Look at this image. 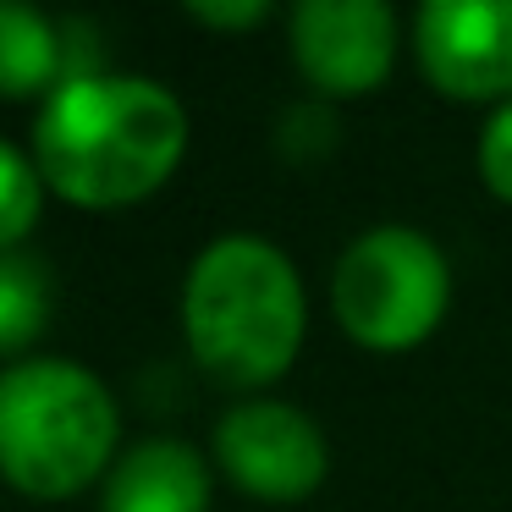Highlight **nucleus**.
I'll return each instance as SVG.
<instances>
[{
    "label": "nucleus",
    "mask_w": 512,
    "mask_h": 512,
    "mask_svg": "<svg viewBox=\"0 0 512 512\" xmlns=\"http://www.w3.org/2000/svg\"><path fill=\"white\" fill-rule=\"evenodd\" d=\"M182 17L199 28H215V34H248V28H265L276 6L270 0H188Z\"/></svg>",
    "instance_id": "14"
},
{
    "label": "nucleus",
    "mask_w": 512,
    "mask_h": 512,
    "mask_svg": "<svg viewBox=\"0 0 512 512\" xmlns=\"http://www.w3.org/2000/svg\"><path fill=\"white\" fill-rule=\"evenodd\" d=\"M122 457V408L89 364L34 353L0 369V479L28 501H72Z\"/></svg>",
    "instance_id": "3"
},
{
    "label": "nucleus",
    "mask_w": 512,
    "mask_h": 512,
    "mask_svg": "<svg viewBox=\"0 0 512 512\" xmlns=\"http://www.w3.org/2000/svg\"><path fill=\"white\" fill-rule=\"evenodd\" d=\"M452 309V265L413 226H369L331 270V314L364 353H413Z\"/></svg>",
    "instance_id": "4"
},
{
    "label": "nucleus",
    "mask_w": 512,
    "mask_h": 512,
    "mask_svg": "<svg viewBox=\"0 0 512 512\" xmlns=\"http://www.w3.org/2000/svg\"><path fill=\"white\" fill-rule=\"evenodd\" d=\"M56 314V276L39 254H0V369L34 358Z\"/></svg>",
    "instance_id": "10"
},
{
    "label": "nucleus",
    "mask_w": 512,
    "mask_h": 512,
    "mask_svg": "<svg viewBox=\"0 0 512 512\" xmlns=\"http://www.w3.org/2000/svg\"><path fill=\"white\" fill-rule=\"evenodd\" d=\"M67 83V45L61 23L39 6L0 0V100H39Z\"/></svg>",
    "instance_id": "9"
},
{
    "label": "nucleus",
    "mask_w": 512,
    "mask_h": 512,
    "mask_svg": "<svg viewBox=\"0 0 512 512\" xmlns=\"http://www.w3.org/2000/svg\"><path fill=\"white\" fill-rule=\"evenodd\" d=\"M188 105L138 72L67 78L34 116L39 177L78 210H133L188 160Z\"/></svg>",
    "instance_id": "1"
},
{
    "label": "nucleus",
    "mask_w": 512,
    "mask_h": 512,
    "mask_svg": "<svg viewBox=\"0 0 512 512\" xmlns=\"http://www.w3.org/2000/svg\"><path fill=\"white\" fill-rule=\"evenodd\" d=\"M45 177H39L34 155L17 149L12 138H0V254L28 248L39 215H45Z\"/></svg>",
    "instance_id": "11"
},
{
    "label": "nucleus",
    "mask_w": 512,
    "mask_h": 512,
    "mask_svg": "<svg viewBox=\"0 0 512 512\" xmlns=\"http://www.w3.org/2000/svg\"><path fill=\"white\" fill-rule=\"evenodd\" d=\"M287 50L314 100H364L397 67L402 23L386 0H303L287 17Z\"/></svg>",
    "instance_id": "6"
},
{
    "label": "nucleus",
    "mask_w": 512,
    "mask_h": 512,
    "mask_svg": "<svg viewBox=\"0 0 512 512\" xmlns=\"http://www.w3.org/2000/svg\"><path fill=\"white\" fill-rule=\"evenodd\" d=\"M210 463L177 435L133 441L100 485V512H210Z\"/></svg>",
    "instance_id": "8"
},
{
    "label": "nucleus",
    "mask_w": 512,
    "mask_h": 512,
    "mask_svg": "<svg viewBox=\"0 0 512 512\" xmlns=\"http://www.w3.org/2000/svg\"><path fill=\"white\" fill-rule=\"evenodd\" d=\"M182 342L215 386L259 397L276 386L309 336V292L287 248L232 232L199 248L182 276Z\"/></svg>",
    "instance_id": "2"
},
{
    "label": "nucleus",
    "mask_w": 512,
    "mask_h": 512,
    "mask_svg": "<svg viewBox=\"0 0 512 512\" xmlns=\"http://www.w3.org/2000/svg\"><path fill=\"white\" fill-rule=\"evenodd\" d=\"M413 56L441 100H512V0H424L413 12Z\"/></svg>",
    "instance_id": "7"
},
{
    "label": "nucleus",
    "mask_w": 512,
    "mask_h": 512,
    "mask_svg": "<svg viewBox=\"0 0 512 512\" xmlns=\"http://www.w3.org/2000/svg\"><path fill=\"white\" fill-rule=\"evenodd\" d=\"M215 468L265 507H298L331 474L325 430L281 397H243L215 419Z\"/></svg>",
    "instance_id": "5"
},
{
    "label": "nucleus",
    "mask_w": 512,
    "mask_h": 512,
    "mask_svg": "<svg viewBox=\"0 0 512 512\" xmlns=\"http://www.w3.org/2000/svg\"><path fill=\"white\" fill-rule=\"evenodd\" d=\"M474 166H479V182H485L490 199L512 204V100L496 105L479 127V149H474Z\"/></svg>",
    "instance_id": "13"
},
{
    "label": "nucleus",
    "mask_w": 512,
    "mask_h": 512,
    "mask_svg": "<svg viewBox=\"0 0 512 512\" xmlns=\"http://www.w3.org/2000/svg\"><path fill=\"white\" fill-rule=\"evenodd\" d=\"M336 105H325V100H298V105H287V111L276 116V155L281 160H292V166H314V160H325L336 149Z\"/></svg>",
    "instance_id": "12"
}]
</instances>
